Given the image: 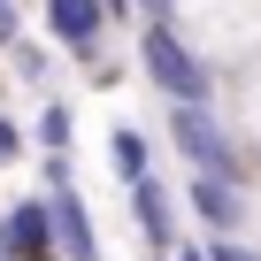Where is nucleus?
I'll list each match as a JSON object with an SVG mask.
<instances>
[{
  "instance_id": "obj_5",
  "label": "nucleus",
  "mask_w": 261,
  "mask_h": 261,
  "mask_svg": "<svg viewBox=\"0 0 261 261\" xmlns=\"http://www.w3.org/2000/svg\"><path fill=\"white\" fill-rule=\"evenodd\" d=\"M54 246H62V261H100L92 215H85V200H77L69 185H54Z\"/></svg>"
},
{
  "instance_id": "obj_13",
  "label": "nucleus",
  "mask_w": 261,
  "mask_h": 261,
  "mask_svg": "<svg viewBox=\"0 0 261 261\" xmlns=\"http://www.w3.org/2000/svg\"><path fill=\"white\" fill-rule=\"evenodd\" d=\"M177 261H215V253L207 246H177Z\"/></svg>"
},
{
  "instance_id": "obj_14",
  "label": "nucleus",
  "mask_w": 261,
  "mask_h": 261,
  "mask_svg": "<svg viewBox=\"0 0 261 261\" xmlns=\"http://www.w3.org/2000/svg\"><path fill=\"white\" fill-rule=\"evenodd\" d=\"M162 261H169V253H162Z\"/></svg>"
},
{
  "instance_id": "obj_6",
  "label": "nucleus",
  "mask_w": 261,
  "mask_h": 261,
  "mask_svg": "<svg viewBox=\"0 0 261 261\" xmlns=\"http://www.w3.org/2000/svg\"><path fill=\"white\" fill-rule=\"evenodd\" d=\"M192 215H200L215 238H230V230L246 223V200H238L230 177H192Z\"/></svg>"
},
{
  "instance_id": "obj_11",
  "label": "nucleus",
  "mask_w": 261,
  "mask_h": 261,
  "mask_svg": "<svg viewBox=\"0 0 261 261\" xmlns=\"http://www.w3.org/2000/svg\"><path fill=\"white\" fill-rule=\"evenodd\" d=\"M16 146H23V130H16L8 115H0V162H16Z\"/></svg>"
},
{
  "instance_id": "obj_1",
  "label": "nucleus",
  "mask_w": 261,
  "mask_h": 261,
  "mask_svg": "<svg viewBox=\"0 0 261 261\" xmlns=\"http://www.w3.org/2000/svg\"><path fill=\"white\" fill-rule=\"evenodd\" d=\"M169 139H177V154L192 162V177H238V146H230V130L207 115V100L169 108Z\"/></svg>"
},
{
  "instance_id": "obj_4",
  "label": "nucleus",
  "mask_w": 261,
  "mask_h": 261,
  "mask_svg": "<svg viewBox=\"0 0 261 261\" xmlns=\"http://www.w3.org/2000/svg\"><path fill=\"white\" fill-rule=\"evenodd\" d=\"M100 23H108V0H46V31L69 54H92L100 46Z\"/></svg>"
},
{
  "instance_id": "obj_10",
  "label": "nucleus",
  "mask_w": 261,
  "mask_h": 261,
  "mask_svg": "<svg viewBox=\"0 0 261 261\" xmlns=\"http://www.w3.org/2000/svg\"><path fill=\"white\" fill-rule=\"evenodd\" d=\"M207 253H215V261H261V253H253V246H230V238H215V246H207Z\"/></svg>"
},
{
  "instance_id": "obj_8",
  "label": "nucleus",
  "mask_w": 261,
  "mask_h": 261,
  "mask_svg": "<svg viewBox=\"0 0 261 261\" xmlns=\"http://www.w3.org/2000/svg\"><path fill=\"white\" fill-rule=\"evenodd\" d=\"M108 162H115V177H123V185H146V139H139L130 123H115V130H108Z\"/></svg>"
},
{
  "instance_id": "obj_2",
  "label": "nucleus",
  "mask_w": 261,
  "mask_h": 261,
  "mask_svg": "<svg viewBox=\"0 0 261 261\" xmlns=\"http://www.w3.org/2000/svg\"><path fill=\"white\" fill-rule=\"evenodd\" d=\"M139 62H146V77L169 92V108H185V100H207V69L192 62V46H185L177 31H162V23H154V31L139 39Z\"/></svg>"
},
{
  "instance_id": "obj_3",
  "label": "nucleus",
  "mask_w": 261,
  "mask_h": 261,
  "mask_svg": "<svg viewBox=\"0 0 261 261\" xmlns=\"http://www.w3.org/2000/svg\"><path fill=\"white\" fill-rule=\"evenodd\" d=\"M0 253L8 261H62L54 246V200H16L0 215Z\"/></svg>"
},
{
  "instance_id": "obj_7",
  "label": "nucleus",
  "mask_w": 261,
  "mask_h": 261,
  "mask_svg": "<svg viewBox=\"0 0 261 261\" xmlns=\"http://www.w3.org/2000/svg\"><path fill=\"white\" fill-rule=\"evenodd\" d=\"M130 207H139V230H146V238H154V246L169 253V238H177V215H169V192H162V185L146 177V185H130Z\"/></svg>"
},
{
  "instance_id": "obj_12",
  "label": "nucleus",
  "mask_w": 261,
  "mask_h": 261,
  "mask_svg": "<svg viewBox=\"0 0 261 261\" xmlns=\"http://www.w3.org/2000/svg\"><path fill=\"white\" fill-rule=\"evenodd\" d=\"M16 39V0H0V46Z\"/></svg>"
},
{
  "instance_id": "obj_9",
  "label": "nucleus",
  "mask_w": 261,
  "mask_h": 261,
  "mask_svg": "<svg viewBox=\"0 0 261 261\" xmlns=\"http://www.w3.org/2000/svg\"><path fill=\"white\" fill-rule=\"evenodd\" d=\"M69 130H77V123H69V108L54 100V108L39 115V146H46V154H69Z\"/></svg>"
}]
</instances>
